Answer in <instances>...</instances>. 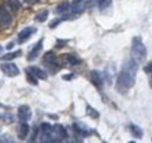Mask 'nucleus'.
I'll return each instance as SVG.
<instances>
[{
  "mask_svg": "<svg viewBox=\"0 0 152 143\" xmlns=\"http://www.w3.org/2000/svg\"><path fill=\"white\" fill-rule=\"evenodd\" d=\"M137 71H138L137 62L133 59L128 60L123 65L122 71L119 72V74L117 76V89L124 91V90H128L131 87H133V85L136 82Z\"/></svg>",
  "mask_w": 152,
  "mask_h": 143,
  "instance_id": "nucleus-1",
  "label": "nucleus"
},
{
  "mask_svg": "<svg viewBox=\"0 0 152 143\" xmlns=\"http://www.w3.org/2000/svg\"><path fill=\"white\" fill-rule=\"evenodd\" d=\"M131 54H132V59L137 63H143L146 60L148 49H146L144 42L142 41V38L140 36H136V38L132 39Z\"/></svg>",
  "mask_w": 152,
  "mask_h": 143,
  "instance_id": "nucleus-2",
  "label": "nucleus"
},
{
  "mask_svg": "<svg viewBox=\"0 0 152 143\" xmlns=\"http://www.w3.org/2000/svg\"><path fill=\"white\" fill-rule=\"evenodd\" d=\"M98 0H74L70 8L74 14H81L88 8H93Z\"/></svg>",
  "mask_w": 152,
  "mask_h": 143,
  "instance_id": "nucleus-3",
  "label": "nucleus"
},
{
  "mask_svg": "<svg viewBox=\"0 0 152 143\" xmlns=\"http://www.w3.org/2000/svg\"><path fill=\"white\" fill-rule=\"evenodd\" d=\"M43 63L53 72H56L60 68V66L56 62V55L53 52H47L43 55Z\"/></svg>",
  "mask_w": 152,
  "mask_h": 143,
  "instance_id": "nucleus-4",
  "label": "nucleus"
},
{
  "mask_svg": "<svg viewBox=\"0 0 152 143\" xmlns=\"http://www.w3.org/2000/svg\"><path fill=\"white\" fill-rule=\"evenodd\" d=\"M0 69L6 76H10V77L18 76L20 74L19 68H18V66L15 63H1L0 65Z\"/></svg>",
  "mask_w": 152,
  "mask_h": 143,
  "instance_id": "nucleus-5",
  "label": "nucleus"
},
{
  "mask_svg": "<svg viewBox=\"0 0 152 143\" xmlns=\"http://www.w3.org/2000/svg\"><path fill=\"white\" fill-rule=\"evenodd\" d=\"M12 21H13V18H12L11 13L8 12V10L5 6L0 5V25L2 27L7 28V27L11 26Z\"/></svg>",
  "mask_w": 152,
  "mask_h": 143,
  "instance_id": "nucleus-6",
  "label": "nucleus"
},
{
  "mask_svg": "<svg viewBox=\"0 0 152 143\" xmlns=\"http://www.w3.org/2000/svg\"><path fill=\"white\" fill-rule=\"evenodd\" d=\"M18 117L21 122H27L32 119V109L27 105H22L18 108Z\"/></svg>",
  "mask_w": 152,
  "mask_h": 143,
  "instance_id": "nucleus-7",
  "label": "nucleus"
},
{
  "mask_svg": "<svg viewBox=\"0 0 152 143\" xmlns=\"http://www.w3.org/2000/svg\"><path fill=\"white\" fill-rule=\"evenodd\" d=\"M37 27H33V26H28V27H25L23 29H21L19 32V34H18V39H19V42L20 43H22V42H25V41H27L31 36L33 35V34H35L37 33Z\"/></svg>",
  "mask_w": 152,
  "mask_h": 143,
  "instance_id": "nucleus-8",
  "label": "nucleus"
},
{
  "mask_svg": "<svg viewBox=\"0 0 152 143\" xmlns=\"http://www.w3.org/2000/svg\"><path fill=\"white\" fill-rule=\"evenodd\" d=\"M42 47H43V39H40L38 42L34 45V47L31 49L29 54H28V56H27L28 61H33V60H35V59L39 56V54L41 53Z\"/></svg>",
  "mask_w": 152,
  "mask_h": 143,
  "instance_id": "nucleus-9",
  "label": "nucleus"
},
{
  "mask_svg": "<svg viewBox=\"0 0 152 143\" xmlns=\"http://www.w3.org/2000/svg\"><path fill=\"white\" fill-rule=\"evenodd\" d=\"M89 79H90V82L95 86L96 88L101 89L102 86H103V79H102V75L98 71H91L89 73Z\"/></svg>",
  "mask_w": 152,
  "mask_h": 143,
  "instance_id": "nucleus-10",
  "label": "nucleus"
},
{
  "mask_svg": "<svg viewBox=\"0 0 152 143\" xmlns=\"http://www.w3.org/2000/svg\"><path fill=\"white\" fill-rule=\"evenodd\" d=\"M73 128H74V130H75V133H77L78 135H81V136H89L90 134H91V130L87 127V125H84L83 123H74L73 125Z\"/></svg>",
  "mask_w": 152,
  "mask_h": 143,
  "instance_id": "nucleus-11",
  "label": "nucleus"
},
{
  "mask_svg": "<svg viewBox=\"0 0 152 143\" xmlns=\"http://www.w3.org/2000/svg\"><path fill=\"white\" fill-rule=\"evenodd\" d=\"M63 60L68 65H72V66H75V65H80L81 63V59L74 53H68L63 56Z\"/></svg>",
  "mask_w": 152,
  "mask_h": 143,
  "instance_id": "nucleus-12",
  "label": "nucleus"
},
{
  "mask_svg": "<svg viewBox=\"0 0 152 143\" xmlns=\"http://www.w3.org/2000/svg\"><path fill=\"white\" fill-rule=\"evenodd\" d=\"M28 69L32 72V73H33L38 79H41V80H47V77H48V74L43 71V69H41V68L37 67V66H31V67H28Z\"/></svg>",
  "mask_w": 152,
  "mask_h": 143,
  "instance_id": "nucleus-13",
  "label": "nucleus"
},
{
  "mask_svg": "<svg viewBox=\"0 0 152 143\" xmlns=\"http://www.w3.org/2000/svg\"><path fill=\"white\" fill-rule=\"evenodd\" d=\"M54 133L58 139H67L68 137V133L67 129L62 125H54Z\"/></svg>",
  "mask_w": 152,
  "mask_h": 143,
  "instance_id": "nucleus-14",
  "label": "nucleus"
},
{
  "mask_svg": "<svg viewBox=\"0 0 152 143\" xmlns=\"http://www.w3.org/2000/svg\"><path fill=\"white\" fill-rule=\"evenodd\" d=\"M28 133H29V125L26 122H22L19 127V130H18V137L20 140H25L27 137Z\"/></svg>",
  "mask_w": 152,
  "mask_h": 143,
  "instance_id": "nucleus-15",
  "label": "nucleus"
},
{
  "mask_svg": "<svg viewBox=\"0 0 152 143\" xmlns=\"http://www.w3.org/2000/svg\"><path fill=\"white\" fill-rule=\"evenodd\" d=\"M129 131H130V134L132 135L134 139H142L143 135H144L143 129H140L138 125H129Z\"/></svg>",
  "mask_w": 152,
  "mask_h": 143,
  "instance_id": "nucleus-16",
  "label": "nucleus"
},
{
  "mask_svg": "<svg viewBox=\"0 0 152 143\" xmlns=\"http://www.w3.org/2000/svg\"><path fill=\"white\" fill-rule=\"evenodd\" d=\"M69 8H70V4H69V1L68 0H64V1H62L61 4H58L56 7V13L58 14H63V13H66L67 11H69Z\"/></svg>",
  "mask_w": 152,
  "mask_h": 143,
  "instance_id": "nucleus-17",
  "label": "nucleus"
},
{
  "mask_svg": "<svg viewBox=\"0 0 152 143\" xmlns=\"http://www.w3.org/2000/svg\"><path fill=\"white\" fill-rule=\"evenodd\" d=\"M20 54H21V51H15V52H10V53H6L4 54L1 57H0V60L1 61H12V60H14V59H17L18 56H20Z\"/></svg>",
  "mask_w": 152,
  "mask_h": 143,
  "instance_id": "nucleus-18",
  "label": "nucleus"
},
{
  "mask_svg": "<svg viewBox=\"0 0 152 143\" xmlns=\"http://www.w3.org/2000/svg\"><path fill=\"white\" fill-rule=\"evenodd\" d=\"M48 17H49V11L48 10H43V11H41L40 13H38L35 15V20L38 22H45L48 19Z\"/></svg>",
  "mask_w": 152,
  "mask_h": 143,
  "instance_id": "nucleus-19",
  "label": "nucleus"
},
{
  "mask_svg": "<svg viewBox=\"0 0 152 143\" xmlns=\"http://www.w3.org/2000/svg\"><path fill=\"white\" fill-rule=\"evenodd\" d=\"M26 77H27V81L31 83V85H34V86H38V77L29 71L28 68L26 69Z\"/></svg>",
  "mask_w": 152,
  "mask_h": 143,
  "instance_id": "nucleus-20",
  "label": "nucleus"
},
{
  "mask_svg": "<svg viewBox=\"0 0 152 143\" xmlns=\"http://www.w3.org/2000/svg\"><path fill=\"white\" fill-rule=\"evenodd\" d=\"M97 5H98V8L101 11H104V10L109 8L113 5V0H98Z\"/></svg>",
  "mask_w": 152,
  "mask_h": 143,
  "instance_id": "nucleus-21",
  "label": "nucleus"
},
{
  "mask_svg": "<svg viewBox=\"0 0 152 143\" xmlns=\"http://www.w3.org/2000/svg\"><path fill=\"white\" fill-rule=\"evenodd\" d=\"M87 114H88L91 119H94V120L99 117V113L96 110L95 108L91 107V106H87Z\"/></svg>",
  "mask_w": 152,
  "mask_h": 143,
  "instance_id": "nucleus-22",
  "label": "nucleus"
},
{
  "mask_svg": "<svg viewBox=\"0 0 152 143\" xmlns=\"http://www.w3.org/2000/svg\"><path fill=\"white\" fill-rule=\"evenodd\" d=\"M67 17H68V15H64L63 18H57V19H55V20H53V21H50V24H49V28H50V29H53V28L57 27L62 21H64V20L69 19V18H67Z\"/></svg>",
  "mask_w": 152,
  "mask_h": 143,
  "instance_id": "nucleus-23",
  "label": "nucleus"
},
{
  "mask_svg": "<svg viewBox=\"0 0 152 143\" xmlns=\"http://www.w3.org/2000/svg\"><path fill=\"white\" fill-rule=\"evenodd\" d=\"M10 6L12 7V10L18 11L20 7V2L18 1V0H10Z\"/></svg>",
  "mask_w": 152,
  "mask_h": 143,
  "instance_id": "nucleus-24",
  "label": "nucleus"
},
{
  "mask_svg": "<svg viewBox=\"0 0 152 143\" xmlns=\"http://www.w3.org/2000/svg\"><path fill=\"white\" fill-rule=\"evenodd\" d=\"M144 72L146 74H152V61L146 63V66H144Z\"/></svg>",
  "mask_w": 152,
  "mask_h": 143,
  "instance_id": "nucleus-25",
  "label": "nucleus"
},
{
  "mask_svg": "<svg viewBox=\"0 0 152 143\" xmlns=\"http://www.w3.org/2000/svg\"><path fill=\"white\" fill-rule=\"evenodd\" d=\"M68 42V40H57L56 41V48H62L63 46H66V43Z\"/></svg>",
  "mask_w": 152,
  "mask_h": 143,
  "instance_id": "nucleus-26",
  "label": "nucleus"
},
{
  "mask_svg": "<svg viewBox=\"0 0 152 143\" xmlns=\"http://www.w3.org/2000/svg\"><path fill=\"white\" fill-rule=\"evenodd\" d=\"M62 79H63V80H72V79H74V75H73V74L63 75V76H62Z\"/></svg>",
  "mask_w": 152,
  "mask_h": 143,
  "instance_id": "nucleus-27",
  "label": "nucleus"
},
{
  "mask_svg": "<svg viewBox=\"0 0 152 143\" xmlns=\"http://www.w3.org/2000/svg\"><path fill=\"white\" fill-rule=\"evenodd\" d=\"M22 1H25L28 5H34L35 2H38V0H22Z\"/></svg>",
  "mask_w": 152,
  "mask_h": 143,
  "instance_id": "nucleus-28",
  "label": "nucleus"
},
{
  "mask_svg": "<svg viewBox=\"0 0 152 143\" xmlns=\"http://www.w3.org/2000/svg\"><path fill=\"white\" fill-rule=\"evenodd\" d=\"M14 47V42H10L8 45H7V49H11V48H13Z\"/></svg>",
  "mask_w": 152,
  "mask_h": 143,
  "instance_id": "nucleus-29",
  "label": "nucleus"
},
{
  "mask_svg": "<svg viewBox=\"0 0 152 143\" xmlns=\"http://www.w3.org/2000/svg\"><path fill=\"white\" fill-rule=\"evenodd\" d=\"M2 51H4V48H2V46H0V54L2 53Z\"/></svg>",
  "mask_w": 152,
  "mask_h": 143,
  "instance_id": "nucleus-30",
  "label": "nucleus"
},
{
  "mask_svg": "<svg viewBox=\"0 0 152 143\" xmlns=\"http://www.w3.org/2000/svg\"><path fill=\"white\" fill-rule=\"evenodd\" d=\"M150 86H151V88H152V76L150 77Z\"/></svg>",
  "mask_w": 152,
  "mask_h": 143,
  "instance_id": "nucleus-31",
  "label": "nucleus"
}]
</instances>
